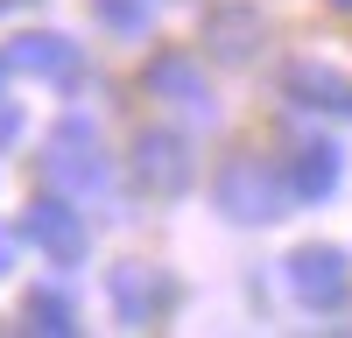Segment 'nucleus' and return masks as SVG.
<instances>
[{"instance_id": "f257e3e1", "label": "nucleus", "mask_w": 352, "mask_h": 338, "mask_svg": "<svg viewBox=\"0 0 352 338\" xmlns=\"http://www.w3.org/2000/svg\"><path fill=\"white\" fill-rule=\"evenodd\" d=\"M282 197H289V183H282L261 155H232V162L219 169V212H226V218L268 225V218H282Z\"/></svg>"}, {"instance_id": "f03ea898", "label": "nucleus", "mask_w": 352, "mask_h": 338, "mask_svg": "<svg viewBox=\"0 0 352 338\" xmlns=\"http://www.w3.org/2000/svg\"><path fill=\"white\" fill-rule=\"evenodd\" d=\"M50 183L56 190H71V197H99L106 190V155H99V134H92V120H64L56 127V141H50Z\"/></svg>"}, {"instance_id": "7ed1b4c3", "label": "nucleus", "mask_w": 352, "mask_h": 338, "mask_svg": "<svg viewBox=\"0 0 352 338\" xmlns=\"http://www.w3.org/2000/svg\"><path fill=\"white\" fill-rule=\"evenodd\" d=\"M289 296L303 310H345V296H352L345 247H296L289 254Z\"/></svg>"}, {"instance_id": "20e7f679", "label": "nucleus", "mask_w": 352, "mask_h": 338, "mask_svg": "<svg viewBox=\"0 0 352 338\" xmlns=\"http://www.w3.org/2000/svg\"><path fill=\"white\" fill-rule=\"evenodd\" d=\"M127 169H134V183L148 190V197H184L190 190V141L169 134V127H148V134L134 141Z\"/></svg>"}, {"instance_id": "39448f33", "label": "nucleus", "mask_w": 352, "mask_h": 338, "mask_svg": "<svg viewBox=\"0 0 352 338\" xmlns=\"http://www.w3.org/2000/svg\"><path fill=\"white\" fill-rule=\"evenodd\" d=\"M176 303V275L155 268V261H120L113 268V310H120L127 324H162Z\"/></svg>"}, {"instance_id": "423d86ee", "label": "nucleus", "mask_w": 352, "mask_h": 338, "mask_svg": "<svg viewBox=\"0 0 352 338\" xmlns=\"http://www.w3.org/2000/svg\"><path fill=\"white\" fill-rule=\"evenodd\" d=\"M148 92H162L169 106H184L190 120H212V84H204V71L190 64L184 49H162L148 64Z\"/></svg>"}, {"instance_id": "0eeeda50", "label": "nucleus", "mask_w": 352, "mask_h": 338, "mask_svg": "<svg viewBox=\"0 0 352 338\" xmlns=\"http://www.w3.org/2000/svg\"><path fill=\"white\" fill-rule=\"evenodd\" d=\"M21 233L36 240L50 261H78V254H85V218H78L71 205H56V197H36V205H28Z\"/></svg>"}, {"instance_id": "6e6552de", "label": "nucleus", "mask_w": 352, "mask_h": 338, "mask_svg": "<svg viewBox=\"0 0 352 338\" xmlns=\"http://www.w3.org/2000/svg\"><path fill=\"white\" fill-rule=\"evenodd\" d=\"M345 177V155H338V141H303L296 162H289V197H303V205H317V197H331Z\"/></svg>"}, {"instance_id": "1a4fd4ad", "label": "nucleus", "mask_w": 352, "mask_h": 338, "mask_svg": "<svg viewBox=\"0 0 352 338\" xmlns=\"http://www.w3.org/2000/svg\"><path fill=\"white\" fill-rule=\"evenodd\" d=\"M8 71H28V78H56V84H71L85 64H78V49L64 36H21L8 43Z\"/></svg>"}, {"instance_id": "9d476101", "label": "nucleus", "mask_w": 352, "mask_h": 338, "mask_svg": "<svg viewBox=\"0 0 352 338\" xmlns=\"http://www.w3.org/2000/svg\"><path fill=\"white\" fill-rule=\"evenodd\" d=\"M289 99H296V106H317V113H352V84L331 71V64H310V56H303V64H289Z\"/></svg>"}, {"instance_id": "9b49d317", "label": "nucleus", "mask_w": 352, "mask_h": 338, "mask_svg": "<svg viewBox=\"0 0 352 338\" xmlns=\"http://www.w3.org/2000/svg\"><path fill=\"white\" fill-rule=\"evenodd\" d=\"M204 43H212L219 64H247L254 43H261V14L254 8H219L212 21H204Z\"/></svg>"}, {"instance_id": "f8f14e48", "label": "nucleus", "mask_w": 352, "mask_h": 338, "mask_svg": "<svg viewBox=\"0 0 352 338\" xmlns=\"http://www.w3.org/2000/svg\"><path fill=\"white\" fill-rule=\"evenodd\" d=\"M21 324L43 331V338H64V331H78V303L64 289H36V296L21 303Z\"/></svg>"}, {"instance_id": "ddd939ff", "label": "nucleus", "mask_w": 352, "mask_h": 338, "mask_svg": "<svg viewBox=\"0 0 352 338\" xmlns=\"http://www.w3.org/2000/svg\"><path fill=\"white\" fill-rule=\"evenodd\" d=\"M99 21L120 28V36H141L148 28V0H99Z\"/></svg>"}, {"instance_id": "4468645a", "label": "nucleus", "mask_w": 352, "mask_h": 338, "mask_svg": "<svg viewBox=\"0 0 352 338\" xmlns=\"http://www.w3.org/2000/svg\"><path fill=\"white\" fill-rule=\"evenodd\" d=\"M14 134H21V113H14V99H0V148H8Z\"/></svg>"}, {"instance_id": "2eb2a0df", "label": "nucleus", "mask_w": 352, "mask_h": 338, "mask_svg": "<svg viewBox=\"0 0 352 338\" xmlns=\"http://www.w3.org/2000/svg\"><path fill=\"white\" fill-rule=\"evenodd\" d=\"M8 268H14V233L0 225V275H8Z\"/></svg>"}, {"instance_id": "dca6fc26", "label": "nucleus", "mask_w": 352, "mask_h": 338, "mask_svg": "<svg viewBox=\"0 0 352 338\" xmlns=\"http://www.w3.org/2000/svg\"><path fill=\"white\" fill-rule=\"evenodd\" d=\"M331 8H338V14H352V0H331Z\"/></svg>"}, {"instance_id": "f3484780", "label": "nucleus", "mask_w": 352, "mask_h": 338, "mask_svg": "<svg viewBox=\"0 0 352 338\" xmlns=\"http://www.w3.org/2000/svg\"><path fill=\"white\" fill-rule=\"evenodd\" d=\"M8 8H21V0H0V14H8Z\"/></svg>"}, {"instance_id": "a211bd4d", "label": "nucleus", "mask_w": 352, "mask_h": 338, "mask_svg": "<svg viewBox=\"0 0 352 338\" xmlns=\"http://www.w3.org/2000/svg\"><path fill=\"white\" fill-rule=\"evenodd\" d=\"M0 71H8V56H0Z\"/></svg>"}]
</instances>
